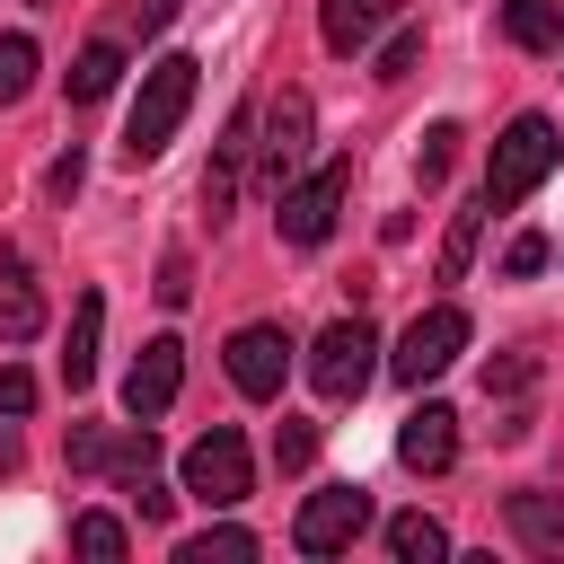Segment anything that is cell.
<instances>
[{"label": "cell", "mask_w": 564, "mask_h": 564, "mask_svg": "<svg viewBox=\"0 0 564 564\" xmlns=\"http://www.w3.org/2000/svg\"><path fill=\"white\" fill-rule=\"evenodd\" d=\"M555 159H564V141H555V123L546 115H520L502 141H494V159H485V203L494 212H511V203H529L546 176H555Z\"/></svg>", "instance_id": "2"}, {"label": "cell", "mask_w": 564, "mask_h": 564, "mask_svg": "<svg viewBox=\"0 0 564 564\" xmlns=\"http://www.w3.org/2000/svg\"><path fill=\"white\" fill-rule=\"evenodd\" d=\"M485 212H494L485 194H476L467 212H449V238H441V282H458V273H467V256H476V220H485Z\"/></svg>", "instance_id": "24"}, {"label": "cell", "mask_w": 564, "mask_h": 564, "mask_svg": "<svg viewBox=\"0 0 564 564\" xmlns=\"http://www.w3.org/2000/svg\"><path fill=\"white\" fill-rule=\"evenodd\" d=\"M44 326V291H35V264L18 247H0V344H26Z\"/></svg>", "instance_id": "15"}, {"label": "cell", "mask_w": 564, "mask_h": 564, "mask_svg": "<svg viewBox=\"0 0 564 564\" xmlns=\"http://www.w3.org/2000/svg\"><path fill=\"white\" fill-rule=\"evenodd\" d=\"M502 35L520 53H555L564 44V0H502Z\"/></svg>", "instance_id": "18"}, {"label": "cell", "mask_w": 564, "mask_h": 564, "mask_svg": "<svg viewBox=\"0 0 564 564\" xmlns=\"http://www.w3.org/2000/svg\"><path fill=\"white\" fill-rule=\"evenodd\" d=\"M291 379V335L282 326H238L229 335V388L238 397H282Z\"/></svg>", "instance_id": "10"}, {"label": "cell", "mask_w": 564, "mask_h": 564, "mask_svg": "<svg viewBox=\"0 0 564 564\" xmlns=\"http://www.w3.org/2000/svg\"><path fill=\"white\" fill-rule=\"evenodd\" d=\"M405 18V0H317V35H326V53H361L379 26H397Z\"/></svg>", "instance_id": "14"}, {"label": "cell", "mask_w": 564, "mask_h": 564, "mask_svg": "<svg viewBox=\"0 0 564 564\" xmlns=\"http://www.w3.org/2000/svg\"><path fill=\"white\" fill-rule=\"evenodd\" d=\"M115 79H123V44H88V53L70 62V106H97Z\"/></svg>", "instance_id": "20"}, {"label": "cell", "mask_w": 564, "mask_h": 564, "mask_svg": "<svg viewBox=\"0 0 564 564\" xmlns=\"http://www.w3.org/2000/svg\"><path fill=\"white\" fill-rule=\"evenodd\" d=\"M511 538L529 555H564V502L555 494H511Z\"/></svg>", "instance_id": "17"}, {"label": "cell", "mask_w": 564, "mask_h": 564, "mask_svg": "<svg viewBox=\"0 0 564 564\" xmlns=\"http://www.w3.org/2000/svg\"><path fill=\"white\" fill-rule=\"evenodd\" d=\"M458 141H467L458 123H432V132L414 141V185H423V194H441V185H449V167H458Z\"/></svg>", "instance_id": "21"}, {"label": "cell", "mask_w": 564, "mask_h": 564, "mask_svg": "<svg viewBox=\"0 0 564 564\" xmlns=\"http://www.w3.org/2000/svg\"><path fill=\"white\" fill-rule=\"evenodd\" d=\"M97 335H106V300L79 291V300H70V335H62V379H70V388L97 379Z\"/></svg>", "instance_id": "16"}, {"label": "cell", "mask_w": 564, "mask_h": 564, "mask_svg": "<svg viewBox=\"0 0 564 564\" xmlns=\"http://www.w3.org/2000/svg\"><path fill=\"white\" fill-rule=\"evenodd\" d=\"M247 150H256V106H238V115H229V132L212 141V167H203V212H212V220H229L238 176H247Z\"/></svg>", "instance_id": "12"}, {"label": "cell", "mask_w": 564, "mask_h": 564, "mask_svg": "<svg viewBox=\"0 0 564 564\" xmlns=\"http://www.w3.org/2000/svg\"><path fill=\"white\" fill-rule=\"evenodd\" d=\"M212 555H256V529H238V520H212V529H194V538L176 546V564H212Z\"/></svg>", "instance_id": "23"}, {"label": "cell", "mask_w": 564, "mask_h": 564, "mask_svg": "<svg viewBox=\"0 0 564 564\" xmlns=\"http://www.w3.org/2000/svg\"><path fill=\"white\" fill-rule=\"evenodd\" d=\"M150 291H159V300H167V308H185V291H194V264H185V256H167V264H159V282H150Z\"/></svg>", "instance_id": "30"}, {"label": "cell", "mask_w": 564, "mask_h": 564, "mask_svg": "<svg viewBox=\"0 0 564 564\" xmlns=\"http://www.w3.org/2000/svg\"><path fill=\"white\" fill-rule=\"evenodd\" d=\"M361 529H370V494H361V485H326V494H308V502H300L291 546H300V555H344Z\"/></svg>", "instance_id": "8"}, {"label": "cell", "mask_w": 564, "mask_h": 564, "mask_svg": "<svg viewBox=\"0 0 564 564\" xmlns=\"http://www.w3.org/2000/svg\"><path fill=\"white\" fill-rule=\"evenodd\" d=\"M538 264H546V238H538V229H529V238H511V247H502V273H511V282H529V273H538Z\"/></svg>", "instance_id": "29"}, {"label": "cell", "mask_w": 564, "mask_h": 564, "mask_svg": "<svg viewBox=\"0 0 564 564\" xmlns=\"http://www.w3.org/2000/svg\"><path fill=\"white\" fill-rule=\"evenodd\" d=\"M185 106H194V62H185V53L150 62V70H141V97H132V123H123V159H132V167H150V159L176 141Z\"/></svg>", "instance_id": "1"}, {"label": "cell", "mask_w": 564, "mask_h": 564, "mask_svg": "<svg viewBox=\"0 0 564 564\" xmlns=\"http://www.w3.org/2000/svg\"><path fill=\"white\" fill-rule=\"evenodd\" d=\"M467 352V308L458 300H441V308H423L405 335H397V352H388V370L405 379V388H423V379H441L449 361Z\"/></svg>", "instance_id": "5"}, {"label": "cell", "mask_w": 564, "mask_h": 564, "mask_svg": "<svg viewBox=\"0 0 564 564\" xmlns=\"http://www.w3.org/2000/svg\"><path fill=\"white\" fill-rule=\"evenodd\" d=\"M35 405V379L26 370H0V414H26Z\"/></svg>", "instance_id": "32"}, {"label": "cell", "mask_w": 564, "mask_h": 564, "mask_svg": "<svg viewBox=\"0 0 564 564\" xmlns=\"http://www.w3.org/2000/svg\"><path fill=\"white\" fill-rule=\"evenodd\" d=\"M79 176H88V167H79V150H70V159H53V194H62V203L79 194Z\"/></svg>", "instance_id": "33"}, {"label": "cell", "mask_w": 564, "mask_h": 564, "mask_svg": "<svg viewBox=\"0 0 564 564\" xmlns=\"http://www.w3.org/2000/svg\"><path fill=\"white\" fill-rule=\"evenodd\" d=\"M317 458V423H282L273 432V467H308Z\"/></svg>", "instance_id": "28"}, {"label": "cell", "mask_w": 564, "mask_h": 564, "mask_svg": "<svg viewBox=\"0 0 564 564\" xmlns=\"http://www.w3.org/2000/svg\"><path fill=\"white\" fill-rule=\"evenodd\" d=\"M538 379V352H502V361H485V397H520Z\"/></svg>", "instance_id": "26"}, {"label": "cell", "mask_w": 564, "mask_h": 564, "mask_svg": "<svg viewBox=\"0 0 564 564\" xmlns=\"http://www.w3.org/2000/svg\"><path fill=\"white\" fill-rule=\"evenodd\" d=\"M150 458H159L150 423H79V432H70V467H79V476H123V485H141Z\"/></svg>", "instance_id": "6"}, {"label": "cell", "mask_w": 564, "mask_h": 564, "mask_svg": "<svg viewBox=\"0 0 564 564\" xmlns=\"http://www.w3.org/2000/svg\"><path fill=\"white\" fill-rule=\"evenodd\" d=\"M132 502H141V520H167V511H176V494H167L159 476H141V485H132Z\"/></svg>", "instance_id": "31"}, {"label": "cell", "mask_w": 564, "mask_h": 564, "mask_svg": "<svg viewBox=\"0 0 564 564\" xmlns=\"http://www.w3.org/2000/svg\"><path fill=\"white\" fill-rule=\"evenodd\" d=\"M370 370H379V335H370V317L352 308V317H335L317 344H308V379H317V397L326 405H352L361 388H370Z\"/></svg>", "instance_id": "3"}, {"label": "cell", "mask_w": 564, "mask_h": 564, "mask_svg": "<svg viewBox=\"0 0 564 564\" xmlns=\"http://www.w3.org/2000/svg\"><path fill=\"white\" fill-rule=\"evenodd\" d=\"M176 9H185V0H141V26H167Z\"/></svg>", "instance_id": "34"}, {"label": "cell", "mask_w": 564, "mask_h": 564, "mask_svg": "<svg viewBox=\"0 0 564 564\" xmlns=\"http://www.w3.org/2000/svg\"><path fill=\"white\" fill-rule=\"evenodd\" d=\"M344 194H352V159H326L317 176H300V185H282L273 203V220H282V238L291 247H326L335 238V212H344Z\"/></svg>", "instance_id": "4"}, {"label": "cell", "mask_w": 564, "mask_h": 564, "mask_svg": "<svg viewBox=\"0 0 564 564\" xmlns=\"http://www.w3.org/2000/svg\"><path fill=\"white\" fill-rule=\"evenodd\" d=\"M70 546H79L88 564H123V546H132V538H123V520H115V511H79V520H70Z\"/></svg>", "instance_id": "22"}, {"label": "cell", "mask_w": 564, "mask_h": 564, "mask_svg": "<svg viewBox=\"0 0 564 564\" xmlns=\"http://www.w3.org/2000/svg\"><path fill=\"white\" fill-rule=\"evenodd\" d=\"M414 62H423V26H397V35L379 44V79H405Z\"/></svg>", "instance_id": "27"}, {"label": "cell", "mask_w": 564, "mask_h": 564, "mask_svg": "<svg viewBox=\"0 0 564 564\" xmlns=\"http://www.w3.org/2000/svg\"><path fill=\"white\" fill-rule=\"evenodd\" d=\"M388 555H397V564H441V555H449V529H441L432 511H397V520H388Z\"/></svg>", "instance_id": "19"}, {"label": "cell", "mask_w": 564, "mask_h": 564, "mask_svg": "<svg viewBox=\"0 0 564 564\" xmlns=\"http://www.w3.org/2000/svg\"><path fill=\"white\" fill-rule=\"evenodd\" d=\"M176 388H185V344L159 335V344H141V361H132V379H123V414H132V423H159V414L176 405Z\"/></svg>", "instance_id": "11"}, {"label": "cell", "mask_w": 564, "mask_h": 564, "mask_svg": "<svg viewBox=\"0 0 564 564\" xmlns=\"http://www.w3.org/2000/svg\"><path fill=\"white\" fill-rule=\"evenodd\" d=\"M9 467H18V432L0 423V476H9Z\"/></svg>", "instance_id": "35"}, {"label": "cell", "mask_w": 564, "mask_h": 564, "mask_svg": "<svg viewBox=\"0 0 564 564\" xmlns=\"http://www.w3.org/2000/svg\"><path fill=\"white\" fill-rule=\"evenodd\" d=\"M308 141H317V106H308V88H282V97L264 106V141H256V150H264V185H273V194L308 167Z\"/></svg>", "instance_id": "9"}, {"label": "cell", "mask_w": 564, "mask_h": 564, "mask_svg": "<svg viewBox=\"0 0 564 564\" xmlns=\"http://www.w3.org/2000/svg\"><path fill=\"white\" fill-rule=\"evenodd\" d=\"M397 458H405V467H414V476H441V467H449V458H458V414H449V405H432V397H423V405H414V414H405V423H397Z\"/></svg>", "instance_id": "13"}, {"label": "cell", "mask_w": 564, "mask_h": 564, "mask_svg": "<svg viewBox=\"0 0 564 564\" xmlns=\"http://www.w3.org/2000/svg\"><path fill=\"white\" fill-rule=\"evenodd\" d=\"M247 485H256V467H247V441H238L229 423H212V432L185 449V494H203L212 511H229V502H247Z\"/></svg>", "instance_id": "7"}, {"label": "cell", "mask_w": 564, "mask_h": 564, "mask_svg": "<svg viewBox=\"0 0 564 564\" xmlns=\"http://www.w3.org/2000/svg\"><path fill=\"white\" fill-rule=\"evenodd\" d=\"M35 88V35H0V106H18Z\"/></svg>", "instance_id": "25"}]
</instances>
